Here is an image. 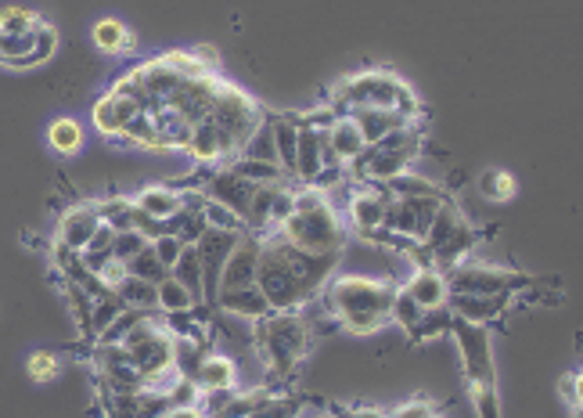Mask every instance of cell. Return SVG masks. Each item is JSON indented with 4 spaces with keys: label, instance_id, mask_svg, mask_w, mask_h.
<instances>
[{
    "label": "cell",
    "instance_id": "1",
    "mask_svg": "<svg viewBox=\"0 0 583 418\" xmlns=\"http://www.w3.org/2000/svg\"><path fill=\"white\" fill-rule=\"evenodd\" d=\"M400 285L386 278H364V274H332L324 289V310L339 318L346 332L371 336L382 325H389V307Z\"/></svg>",
    "mask_w": 583,
    "mask_h": 418
},
{
    "label": "cell",
    "instance_id": "2",
    "mask_svg": "<svg viewBox=\"0 0 583 418\" xmlns=\"http://www.w3.org/2000/svg\"><path fill=\"white\" fill-rule=\"evenodd\" d=\"M310 343H314V332L299 310L267 314L263 321H256V332H252V350L267 368L270 382L292 379L303 357L310 354Z\"/></svg>",
    "mask_w": 583,
    "mask_h": 418
},
{
    "label": "cell",
    "instance_id": "3",
    "mask_svg": "<svg viewBox=\"0 0 583 418\" xmlns=\"http://www.w3.org/2000/svg\"><path fill=\"white\" fill-rule=\"evenodd\" d=\"M274 235L306 253H342V242H346L328 195L314 188H296V209Z\"/></svg>",
    "mask_w": 583,
    "mask_h": 418
},
{
    "label": "cell",
    "instance_id": "4",
    "mask_svg": "<svg viewBox=\"0 0 583 418\" xmlns=\"http://www.w3.org/2000/svg\"><path fill=\"white\" fill-rule=\"evenodd\" d=\"M422 148H425L422 123H404L400 130L382 137L378 145L364 148L357 163L346 166V173H350L357 184H386V181H393L396 173L411 170V163L422 155Z\"/></svg>",
    "mask_w": 583,
    "mask_h": 418
},
{
    "label": "cell",
    "instance_id": "5",
    "mask_svg": "<svg viewBox=\"0 0 583 418\" xmlns=\"http://www.w3.org/2000/svg\"><path fill=\"white\" fill-rule=\"evenodd\" d=\"M256 289L263 292V300L270 303L274 314H285V310H303L306 303L314 300V292L299 282L296 274L288 271V264L281 260L278 242L274 238H263L260 249V264H256Z\"/></svg>",
    "mask_w": 583,
    "mask_h": 418
},
{
    "label": "cell",
    "instance_id": "6",
    "mask_svg": "<svg viewBox=\"0 0 583 418\" xmlns=\"http://www.w3.org/2000/svg\"><path fill=\"white\" fill-rule=\"evenodd\" d=\"M447 278L450 296H515L533 282L530 274L512 271V267H494L483 260H461L450 271H443Z\"/></svg>",
    "mask_w": 583,
    "mask_h": 418
},
{
    "label": "cell",
    "instance_id": "7",
    "mask_svg": "<svg viewBox=\"0 0 583 418\" xmlns=\"http://www.w3.org/2000/svg\"><path fill=\"white\" fill-rule=\"evenodd\" d=\"M458 343L461 354V372H465L468 390H497V368H494V346H490V328L486 325H468V321L454 318L450 332Z\"/></svg>",
    "mask_w": 583,
    "mask_h": 418
},
{
    "label": "cell",
    "instance_id": "8",
    "mask_svg": "<svg viewBox=\"0 0 583 418\" xmlns=\"http://www.w3.org/2000/svg\"><path fill=\"white\" fill-rule=\"evenodd\" d=\"M209 119H213L216 127H224L227 134H231L234 145H238V152H242L245 141L252 137V130L263 123V109L242 91V87L220 80L216 98H213V109H209Z\"/></svg>",
    "mask_w": 583,
    "mask_h": 418
},
{
    "label": "cell",
    "instance_id": "9",
    "mask_svg": "<svg viewBox=\"0 0 583 418\" xmlns=\"http://www.w3.org/2000/svg\"><path fill=\"white\" fill-rule=\"evenodd\" d=\"M198 191H202L206 199H213V202H220V206H227L234 213V217H238L245 224V213H249V202H252V195H256V184L245 181V177H238V173H234L231 166H220V170L209 173Z\"/></svg>",
    "mask_w": 583,
    "mask_h": 418
},
{
    "label": "cell",
    "instance_id": "10",
    "mask_svg": "<svg viewBox=\"0 0 583 418\" xmlns=\"http://www.w3.org/2000/svg\"><path fill=\"white\" fill-rule=\"evenodd\" d=\"M260 249H263V238L252 235V231H242L238 246L231 249L224 271H220V289H216V296H220V292H231V289H245V285H256Z\"/></svg>",
    "mask_w": 583,
    "mask_h": 418
},
{
    "label": "cell",
    "instance_id": "11",
    "mask_svg": "<svg viewBox=\"0 0 583 418\" xmlns=\"http://www.w3.org/2000/svg\"><path fill=\"white\" fill-rule=\"evenodd\" d=\"M184 152L191 155V159H198V163H231L234 155H238V145L231 141V134H227L224 127H216L213 119H198L195 127H191V137L188 145H184Z\"/></svg>",
    "mask_w": 583,
    "mask_h": 418
},
{
    "label": "cell",
    "instance_id": "12",
    "mask_svg": "<svg viewBox=\"0 0 583 418\" xmlns=\"http://www.w3.org/2000/svg\"><path fill=\"white\" fill-rule=\"evenodd\" d=\"M386 188L382 184H360L353 191L350 206H346V220H350V228L357 231L360 238H368L371 231L382 228V217H386Z\"/></svg>",
    "mask_w": 583,
    "mask_h": 418
},
{
    "label": "cell",
    "instance_id": "13",
    "mask_svg": "<svg viewBox=\"0 0 583 418\" xmlns=\"http://www.w3.org/2000/svg\"><path fill=\"white\" fill-rule=\"evenodd\" d=\"M98 224H101L98 202H80V206H69V209H62V217H58L54 242H62V246L83 253V246H87L90 235L98 231Z\"/></svg>",
    "mask_w": 583,
    "mask_h": 418
},
{
    "label": "cell",
    "instance_id": "14",
    "mask_svg": "<svg viewBox=\"0 0 583 418\" xmlns=\"http://www.w3.org/2000/svg\"><path fill=\"white\" fill-rule=\"evenodd\" d=\"M515 296H447V307L454 318L468 325H497V321L512 310Z\"/></svg>",
    "mask_w": 583,
    "mask_h": 418
},
{
    "label": "cell",
    "instance_id": "15",
    "mask_svg": "<svg viewBox=\"0 0 583 418\" xmlns=\"http://www.w3.org/2000/svg\"><path fill=\"white\" fill-rule=\"evenodd\" d=\"M238 382H242V372H238V361L231 354H216L209 350L202 357L195 372V386L202 393H224V390H238Z\"/></svg>",
    "mask_w": 583,
    "mask_h": 418
},
{
    "label": "cell",
    "instance_id": "16",
    "mask_svg": "<svg viewBox=\"0 0 583 418\" xmlns=\"http://www.w3.org/2000/svg\"><path fill=\"white\" fill-rule=\"evenodd\" d=\"M137 80H141L144 94H148V101H152V109L155 105H166V101L173 98V94L180 91V83H184V76L173 69L166 58H152V62H144L141 69H134Z\"/></svg>",
    "mask_w": 583,
    "mask_h": 418
},
{
    "label": "cell",
    "instance_id": "17",
    "mask_svg": "<svg viewBox=\"0 0 583 418\" xmlns=\"http://www.w3.org/2000/svg\"><path fill=\"white\" fill-rule=\"evenodd\" d=\"M137 112H144V105H137V101H130V98H116V94H105V98H98L90 119H94V127H98L108 141H119V134H123L126 123H130Z\"/></svg>",
    "mask_w": 583,
    "mask_h": 418
},
{
    "label": "cell",
    "instance_id": "18",
    "mask_svg": "<svg viewBox=\"0 0 583 418\" xmlns=\"http://www.w3.org/2000/svg\"><path fill=\"white\" fill-rule=\"evenodd\" d=\"M400 289H404L422 310L447 307V296H450L447 278H443V271H436V267H414V274L400 285Z\"/></svg>",
    "mask_w": 583,
    "mask_h": 418
},
{
    "label": "cell",
    "instance_id": "19",
    "mask_svg": "<svg viewBox=\"0 0 583 418\" xmlns=\"http://www.w3.org/2000/svg\"><path fill=\"white\" fill-rule=\"evenodd\" d=\"M216 310H224V314H234V318H245V321H263L270 310V303L263 300V292L256 285H245V289H231V292H220L213 300Z\"/></svg>",
    "mask_w": 583,
    "mask_h": 418
},
{
    "label": "cell",
    "instance_id": "20",
    "mask_svg": "<svg viewBox=\"0 0 583 418\" xmlns=\"http://www.w3.org/2000/svg\"><path fill=\"white\" fill-rule=\"evenodd\" d=\"M346 116L357 123L360 137H364V145H378L386 134H393V130H400L407 123L404 116L396 109H350Z\"/></svg>",
    "mask_w": 583,
    "mask_h": 418
},
{
    "label": "cell",
    "instance_id": "21",
    "mask_svg": "<svg viewBox=\"0 0 583 418\" xmlns=\"http://www.w3.org/2000/svg\"><path fill=\"white\" fill-rule=\"evenodd\" d=\"M479 242H483V235H479V231L465 220V224H461V228L454 231V235H450L447 242L436 249V253H429V264L436 267V271H450L454 264L468 260V256H472V249H476Z\"/></svg>",
    "mask_w": 583,
    "mask_h": 418
},
{
    "label": "cell",
    "instance_id": "22",
    "mask_svg": "<svg viewBox=\"0 0 583 418\" xmlns=\"http://www.w3.org/2000/svg\"><path fill=\"white\" fill-rule=\"evenodd\" d=\"M382 188H386L389 199H447V191L440 184L429 181V177H418L411 170L396 173L393 181H386Z\"/></svg>",
    "mask_w": 583,
    "mask_h": 418
},
{
    "label": "cell",
    "instance_id": "23",
    "mask_svg": "<svg viewBox=\"0 0 583 418\" xmlns=\"http://www.w3.org/2000/svg\"><path fill=\"white\" fill-rule=\"evenodd\" d=\"M170 274L177 278L188 296L198 303V307H206V285H202V260H198V249L195 246H184V253L177 256V264L170 267Z\"/></svg>",
    "mask_w": 583,
    "mask_h": 418
},
{
    "label": "cell",
    "instance_id": "24",
    "mask_svg": "<svg viewBox=\"0 0 583 418\" xmlns=\"http://www.w3.org/2000/svg\"><path fill=\"white\" fill-rule=\"evenodd\" d=\"M119 296L126 310H141V314H155L159 310V296H155V285L144 282V278H134V274H126L123 282L112 289Z\"/></svg>",
    "mask_w": 583,
    "mask_h": 418
},
{
    "label": "cell",
    "instance_id": "25",
    "mask_svg": "<svg viewBox=\"0 0 583 418\" xmlns=\"http://www.w3.org/2000/svg\"><path fill=\"white\" fill-rule=\"evenodd\" d=\"M328 137H332V148H335V155H339L342 166L357 163L360 152L368 148V145H364V137H360L357 123H353L350 116H339V119H335V127L328 130Z\"/></svg>",
    "mask_w": 583,
    "mask_h": 418
},
{
    "label": "cell",
    "instance_id": "26",
    "mask_svg": "<svg viewBox=\"0 0 583 418\" xmlns=\"http://www.w3.org/2000/svg\"><path fill=\"white\" fill-rule=\"evenodd\" d=\"M90 37H94V47L105 51V55H123V51H134L137 47L134 33L119 19H101L98 26L90 29Z\"/></svg>",
    "mask_w": 583,
    "mask_h": 418
},
{
    "label": "cell",
    "instance_id": "27",
    "mask_svg": "<svg viewBox=\"0 0 583 418\" xmlns=\"http://www.w3.org/2000/svg\"><path fill=\"white\" fill-rule=\"evenodd\" d=\"M461 224H465V217H461V209L447 199V202H443V206H440V213H436V220H432V224H429V231H425V238H422L425 256L436 253V249H440L443 242H447V238L461 228Z\"/></svg>",
    "mask_w": 583,
    "mask_h": 418
},
{
    "label": "cell",
    "instance_id": "28",
    "mask_svg": "<svg viewBox=\"0 0 583 418\" xmlns=\"http://www.w3.org/2000/svg\"><path fill=\"white\" fill-rule=\"evenodd\" d=\"M119 145H130V148H148V152H162L159 145V127H155V116L148 109L137 112L126 130L119 134Z\"/></svg>",
    "mask_w": 583,
    "mask_h": 418
},
{
    "label": "cell",
    "instance_id": "29",
    "mask_svg": "<svg viewBox=\"0 0 583 418\" xmlns=\"http://www.w3.org/2000/svg\"><path fill=\"white\" fill-rule=\"evenodd\" d=\"M134 206L141 209V213H148V217L166 220L173 209L180 206V191H173L170 184H152V188H144L141 195H137Z\"/></svg>",
    "mask_w": 583,
    "mask_h": 418
},
{
    "label": "cell",
    "instance_id": "30",
    "mask_svg": "<svg viewBox=\"0 0 583 418\" xmlns=\"http://www.w3.org/2000/svg\"><path fill=\"white\" fill-rule=\"evenodd\" d=\"M450 321H454V314H450V307H436V310H422V318L414 321L411 328H407V336H411V343H432V339H440L450 332Z\"/></svg>",
    "mask_w": 583,
    "mask_h": 418
},
{
    "label": "cell",
    "instance_id": "31",
    "mask_svg": "<svg viewBox=\"0 0 583 418\" xmlns=\"http://www.w3.org/2000/svg\"><path fill=\"white\" fill-rule=\"evenodd\" d=\"M47 141L58 155H76L83 148V123L72 116H62L54 119L51 127H47Z\"/></svg>",
    "mask_w": 583,
    "mask_h": 418
},
{
    "label": "cell",
    "instance_id": "32",
    "mask_svg": "<svg viewBox=\"0 0 583 418\" xmlns=\"http://www.w3.org/2000/svg\"><path fill=\"white\" fill-rule=\"evenodd\" d=\"M0 65H11V69L33 65V29L29 33H0Z\"/></svg>",
    "mask_w": 583,
    "mask_h": 418
},
{
    "label": "cell",
    "instance_id": "33",
    "mask_svg": "<svg viewBox=\"0 0 583 418\" xmlns=\"http://www.w3.org/2000/svg\"><path fill=\"white\" fill-rule=\"evenodd\" d=\"M224 166H231L238 177H245V181H252V184H281V181H288L285 170H281L278 163H260V159H245V155H234L231 163H224Z\"/></svg>",
    "mask_w": 583,
    "mask_h": 418
},
{
    "label": "cell",
    "instance_id": "34",
    "mask_svg": "<svg viewBox=\"0 0 583 418\" xmlns=\"http://www.w3.org/2000/svg\"><path fill=\"white\" fill-rule=\"evenodd\" d=\"M101 224H108L112 231H130L134 228V199H123V195H108V199L98 202Z\"/></svg>",
    "mask_w": 583,
    "mask_h": 418
},
{
    "label": "cell",
    "instance_id": "35",
    "mask_svg": "<svg viewBox=\"0 0 583 418\" xmlns=\"http://www.w3.org/2000/svg\"><path fill=\"white\" fill-rule=\"evenodd\" d=\"M155 296H159V314H180V310H195L198 307V303L188 296V289H184L173 274L155 285Z\"/></svg>",
    "mask_w": 583,
    "mask_h": 418
},
{
    "label": "cell",
    "instance_id": "36",
    "mask_svg": "<svg viewBox=\"0 0 583 418\" xmlns=\"http://www.w3.org/2000/svg\"><path fill=\"white\" fill-rule=\"evenodd\" d=\"M126 267V274H134V278H144V282H152V285H159L162 278H170V267L162 264L159 256H155V249H152V242L141 249V253L130 260V264H123Z\"/></svg>",
    "mask_w": 583,
    "mask_h": 418
},
{
    "label": "cell",
    "instance_id": "37",
    "mask_svg": "<svg viewBox=\"0 0 583 418\" xmlns=\"http://www.w3.org/2000/svg\"><path fill=\"white\" fill-rule=\"evenodd\" d=\"M238 155H245V159H260V163H278V148H274V134H270L267 112H263V123L252 130V137L245 141V148Z\"/></svg>",
    "mask_w": 583,
    "mask_h": 418
},
{
    "label": "cell",
    "instance_id": "38",
    "mask_svg": "<svg viewBox=\"0 0 583 418\" xmlns=\"http://www.w3.org/2000/svg\"><path fill=\"white\" fill-rule=\"evenodd\" d=\"M515 177L508 170H486L483 177H479V191H483V199L490 202H508L515 199Z\"/></svg>",
    "mask_w": 583,
    "mask_h": 418
},
{
    "label": "cell",
    "instance_id": "39",
    "mask_svg": "<svg viewBox=\"0 0 583 418\" xmlns=\"http://www.w3.org/2000/svg\"><path fill=\"white\" fill-rule=\"evenodd\" d=\"M123 303H119V296L116 292H108V296H98V300H94V307H90V336L98 339L101 332H105L108 325H112V321L119 318V314H123Z\"/></svg>",
    "mask_w": 583,
    "mask_h": 418
},
{
    "label": "cell",
    "instance_id": "40",
    "mask_svg": "<svg viewBox=\"0 0 583 418\" xmlns=\"http://www.w3.org/2000/svg\"><path fill=\"white\" fill-rule=\"evenodd\" d=\"M303 415V400L299 397H285V393H274L252 411L249 418H299Z\"/></svg>",
    "mask_w": 583,
    "mask_h": 418
},
{
    "label": "cell",
    "instance_id": "41",
    "mask_svg": "<svg viewBox=\"0 0 583 418\" xmlns=\"http://www.w3.org/2000/svg\"><path fill=\"white\" fill-rule=\"evenodd\" d=\"M65 300H69L72 318H76L80 332H83L87 339H94V336H90V307H94V300H90V296L80 289V285H72V282H65Z\"/></svg>",
    "mask_w": 583,
    "mask_h": 418
},
{
    "label": "cell",
    "instance_id": "42",
    "mask_svg": "<svg viewBox=\"0 0 583 418\" xmlns=\"http://www.w3.org/2000/svg\"><path fill=\"white\" fill-rule=\"evenodd\" d=\"M148 246V238L141 235V231H116V242H112V260H119V264H130L141 249Z\"/></svg>",
    "mask_w": 583,
    "mask_h": 418
},
{
    "label": "cell",
    "instance_id": "43",
    "mask_svg": "<svg viewBox=\"0 0 583 418\" xmlns=\"http://www.w3.org/2000/svg\"><path fill=\"white\" fill-rule=\"evenodd\" d=\"M418 318H422V307H418V303H414L404 289H396L393 307H389V321H393V325H400L407 332V328H411Z\"/></svg>",
    "mask_w": 583,
    "mask_h": 418
},
{
    "label": "cell",
    "instance_id": "44",
    "mask_svg": "<svg viewBox=\"0 0 583 418\" xmlns=\"http://www.w3.org/2000/svg\"><path fill=\"white\" fill-rule=\"evenodd\" d=\"M54 47H58V33H54V29L47 26L44 19H40L33 26V65L51 62V58H54Z\"/></svg>",
    "mask_w": 583,
    "mask_h": 418
},
{
    "label": "cell",
    "instance_id": "45",
    "mask_svg": "<svg viewBox=\"0 0 583 418\" xmlns=\"http://www.w3.org/2000/svg\"><path fill=\"white\" fill-rule=\"evenodd\" d=\"M202 213H206V224H209V228H216V231H245L242 220L234 217V213L227 206H220V202H213V199L202 202Z\"/></svg>",
    "mask_w": 583,
    "mask_h": 418
},
{
    "label": "cell",
    "instance_id": "46",
    "mask_svg": "<svg viewBox=\"0 0 583 418\" xmlns=\"http://www.w3.org/2000/svg\"><path fill=\"white\" fill-rule=\"evenodd\" d=\"M40 22V15L29 8H4L0 11V33H29Z\"/></svg>",
    "mask_w": 583,
    "mask_h": 418
},
{
    "label": "cell",
    "instance_id": "47",
    "mask_svg": "<svg viewBox=\"0 0 583 418\" xmlns=\"http://www.w3.org/2000/svg\"><path fill=\"white\" fill-rule=\"evenodd\" d=\"M58 357L54 354H47V350H36V354H29V361H26V375L33 382H51L54 375H58Z\"/></svg>",
    "mask_w": 583,
    "mask_h": 418
},
{
    "label": "cell",
    "instance_id": "48",
    "mask_svg": "<svg viewBox=\"0 0 583 418\" xmlns=\"http://www.w3.org/2000/svg\"><path fill=\"white\" fill-rule=\"evenodd\" d=\"M152 249H155V256H159L162 264L173 267L177 264V256L184 253V242H180L177 235H159V238H152Z\"/></svg>",
    "mask_w": 583,
    "mask_h": 418
},
{
    "label": "cell",
    "instance_id": "49",
    "mask_svg": "<svg viewBox=\"0 0 583 418\" xmlns=\"http://www.w3.org/2000/svg\"><path fill=\"white\" fill-rule=\"evenodd\" d=\"M472 393V404H476L479 418H501V397L497 390H468Z\"/></svg>",
    "mask_w": 583,
    "mask_h": 418
},
{
    "label": "cell",
    "instance_id": "50",
    "mask_svg": "<svg viewBox=\"0 0 583 418\" xmlns=\"http://www.w3.org/2000/svg\"><path fill=\"white\" fill-rule=\"evenodd\" d=\"M558 393H562V400L569 404V411H573V418H580V372L566 375V379L558 382Z\"/></svg>",
    "mask_w": 583,
    "mask_h": 418
},
{
    "label": "cell",
    "instance_id": "51",
    "mask_svg": "<svg viewBox=\"0 0 583 418\" xmlns=\"http://www.w3.org/2000/svg\"><path fill=\"white\" fill-rule=\"evenodd\" d=\"M386 418H443V415L432 408V404H425V400H411V404L396 408L393 415H386Z\"/></svg>",
    "mask_w": 583,
    "mask_h": 418
},
{
    "label": "cell",
    "instance_id": "52",
    "mask_svg": "<svg viewBox=\"0 0 583 418\" xmlns=\"http://www.w3.org/2000/svg\"><path fill=\"white\" fill-rule=\"evenodd\" d=\"M306 123V127H314V130H332L335 127V109L332 105H324V109H314V112H303V116H299Z\"/></svg>",
    "mask_w": 583,
    "mask_h": 418
},
{
    "label": "cell",
    "instance_id": "53",
    "mask_svg": "<svg viewBox=\"0 0 583 418\" xmlns=\"http://www.w3.org/2000/svg\"><path fill=\"white\" fill-rule=\"evenodd\" d=\"M162 418H206V415H202V408L195 404V408H170Z\"/></svg>",
    "mask_w": 583,
    "mask_h": 418
},
{
    "label": "cell",
    "instance_id": "54",
    "mask_svg": "<svg viewBox=\"0 0 583 418\" xmlns=\"http://www.w3.org/2000/svg\"><path fill=\"white\" fill-rule=\"evenodd\" d=\"M339 418H386L378 408H357V411H342Z\"/></svg>",
    "mask_w": 583,
    "mask_h": 418
},
{
    "label": "cell",
    "instance_id": "55",
    "mask_svg": "<svg viewBox=\"0 0 583 418\" xmlns=\"http://www.w3.org/2000/svg\"><path fill=\"white\" fill-rule=\"evenodd\" d=\"M299 418H303V415H299ZM314 418H335V415H332V411H321V415H314Z\"/></svg>",
    "mask_w": 583,
    "mask_h": 418
}]
</instances>
